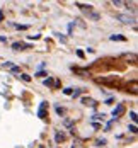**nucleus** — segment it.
<instances>
[{
  "label": "nucleus",
  "instance_id": "12",
  "mask_svg": "<svg viewBox=\"0 0 138 148\" xmlns=\"http://www.w3.org/2000/svg\"><path fill=\"white\" fill-rule=\"evenodd\" d=\"M87 17H89V19H92V21H99V14H97V12H94V10L87 12Z\"/></svg>",
  "mask_w": 138,
  "mask_h": 148
},
{
  "label": "nucleus",
  "instance_id": "24",
  "mask_svg": "<svg viewBox=\"0 0 138 148\" xmlns=\"http://www.w3.org/2000/svg\"><path fill=\"white\" fill-rule=\"evenodd\" d=\"M80 92H82L80 89H75V90H73V94H72V97H73V99H75V97H78V95H80Z\"/></svg>",
  "mask_w": 138,
  "mask_h": 148
},
{
  "label": "nucleus",
  "instance_id": "23",
  "mask_svg": "<svg viewBox=\"0 0 138 148\" xmlns=\"http://www.w3.org/2000/svg\"><path fill=\"white\" fill-rule=\"evenodd\" d=\"M14 65L10 63V61H7V63H2V68H12Z\"/></svg>",
  "mask_w": 138,
  "mask_h": 148
},
{
  "label": "nucleus",
  "instance_id": "9",
  "mask_svg": "<svg viewBox=\"0 0 138 148\" xmlns=\"http://www.w3.org/2000/svg\"><path fill=\"white\" fill-rule=\"evenodd\" d=\"M80 101H82L84 106H92V107H95V106H97V102H95L94 99H91V97H82Z\"/></svg>",
  "mask_w": 138,
  "mask_h": 148
},
{
  "label": "nucleus",
  "instance_id": "29",
  "mask_svg": "<svg viewBox=\"0 0 138 148\" xmlns=\"http://www.w3.org/2000/svg\"><path fill=\"white\" fill-rule=\"evenodd\" d=\"M29 38L31 39H39V34H31Z\"/></svg>",
  "mask_w": 138,
  "mask_h": 148
},
{
  "label": "nucleus",
  "instance_id": "20",
  "mask_svg": "<svg viewBox=\"0 0 138 148\" xmlns=\"http://www.w3.org/2000/svg\"><path fill=\"white\" fill-rule=\"evenodd\" d=\"M63 94H65V95H72V94H73V89H72V87H68V89H63Z\"/></svg>",
  "mask_w": 138,
  "mask_h": 148
},
{
  "label": "nucleus",
  "instance_id": "2",
  "mask_svg": "<svg viewBox=\"0 0 138 148\" xmlns=\"http://www.w3.org/2000/svg\"><path fill=\"white\" fill-rule=\"evenodd\" d=\"M116 19H118L119 22H123V24H133V26H135V21H137L133 15H128V14H118Z\"/></svg>",
  "mask_w": 138,
  "mask_h": 148
},
{
  "label": "nucleus",
  "instance_id": "33",
  "mask_svg": "<svg viewBox=\"0 0 138 148\" xmlns=\"http://www.w3.org/2000/svg\"><path fill=\"white\" fill-rule=\"evenodd\" d=\"M5 41H7V38H2L0 36V43H5Z\"/></svg>",
  "mask_w": 138,
  "mask_h": 148
},
{
  "label": "nucleus",
  "instance_id": "14",
  "mask_svg": "<svg viewBox=\"0 0 138 148\" xmlns=\"http://www.w3.org/2000/svg\"><path fill=\"white\" fill-rule=\"evenodd\" d=\"M14 27L15 29H19V31H27L29 29V26H26V24H15Z\"/></svg>",
  "mask_w": 138,
  "mask_h": 148
},
{
  "label": "nucleus",
  "instance_id": "28",
  "mask_svg": "<svg viewBox=\"0 0 138 148\" xmlns=\"http://www.w3.org/2000/svg\"><path fill=\"white\" fill-rule=\"evenodd\" d=\"M77 21V24H78V26H80V27H85V24H84V22H82V19H75Z\"/></svg>",
  "mask_w": 138,
  "mask_h": 148
},
{
  "label": "nucleus",
  "instance_id": "6",
  "mask_svg": "<svg viewBox=\"0 0 138 148\" xmlns=\"http://www.w3.org/2000/svg\"><path fill=\"white\" fill-rule=\"evenodd\" d=\"M73 70H75V73H78L80 77H91L92 75L89 68H75V66H73Z\"/></svg>",
  "mask_w": 138,
  "mask_h": 148
},
{
  "label": "nucleus",
  "instance_id": "1",
  "mask_svg": "<svg viewBox=\"0 0 138 148\" xmlns=\"http://www.w3.org/2000/svg\"><path fill=\"white\" fill-rule=\"evenodd\" d=\"M97 84H106V85H116L118 75H102V77H95L94 78Z\"/></svg>",
  "mask_w": 138,
  "mask_h": 148
},
{
  "label": "nucleus",
  "instance_id": "16",
  "mask_svg": "<svg viewBox=\"0 0 138 148\" xmlns=\"http://www.w3.org/2000/svg\"><path fill=\"white\" fill-rule=\"evenodd\" d=\"M55 109H56V114H58V116H63V114H65V107H61V106H56Z\"/></svg>",
  "mask_w": 138,
  "mask_h": 148
},
{
  "label": "nucleus",
  "instance_id": "4",
  "mask_svg": "<svg viewBox=\"0 0 138 148\" xmlns=\"http://www.w3.org/2000/svg\"><path fill=\"white\" fill-rule=\"evenodd\" d=\"M124 111H126V109H124V104H118V106L114 107V111H113V116H114V119H118L123 112H124Z\"/></svg>",
  "mask_w": 138,
  "mask_h": 148
},
{
  "label": "nucleus",
  "instance_id": "8",
  "mask_svg": "<svg viewBox=\"0 0 138 148\" xmlns=\"http://www.w3.org/2000/svg\"><path fill=\"white\" fill-rule=\"evenodd\" d=\"M121 58H123V60H128L130 63H137V60H138L135 53H124V55H123Z\"/></svg>",
  "mask_w": 138,
  "mask_h": 148
},
{
  "label": "nucleus",
  "instance_id": "26",
  "mask_svg": "<svg viewBox=\"0 0 138 148\" xmlns=\"http://www.w3.org/2000/svg\"><path fill=\"white\" fill-rule=\"evenodd\" d=\"M46 75H48L46 72H38V73L34 75V77H39V78H43V77H46Z\"/></svg>",
  "mask_w": 138,
  "mask_h": 148
},
{
  "label": "nucleus",
  "instance_id": "25",
  "mask_svg": "<svg viewBox=\"0 0 138 148\" xmlns=\"http://www.w3.org/2000/svg\"><path fill=\"white\" fill-rule=\"evenodd\" d=\"M10 72H12V73H21V68H19V66H12Z\"/></svg>",
  "mask_w": 138,
  "mask_h": 148
},
{
  "label": "nucleus",
  "instance_id": "10",
  "mask_svg": "<svg viewBox=\"0 0 138 148\" xmlns=\"http://www.w3.org/2000/svg\"><path fill=\"white\" fill-rule=\"evenodd\" d=\"M75 5L78 7V9H82V10H85V12H91V10H92V5H87V3H80V2H77Z\"/></svg>",
  "mask_w": 138,
  "mask_h": 148
},
{
  "label": "nucleus",
  "instance_id": "3",
  "mask_svg": "<svg viewBox=\"0 0 138 148\" xmlns=\"http://www.w3.org/2000/svg\"><path fill=\"white\" fill-rule=\"evenodd\" d=\"M46 107H48V102H41V106H39V109H38V118L39 119H46Z\"/></svg>",
  "mask_w": 138,
  "mask_h": 148
},
{
  "label": "nucleus",
  "instance_id": "21",
  "mask_svg": "<svg viewBox=\"0 0 138 148\" xmlns=\"http://www.w3.org/2000/svg\"><path fill=\"white\" fill-rule=\"evenodd\" d=\"M102 118H104V114H94L92 116V121L95 123V121H99V119H102Z\"/></svg>",
  "mask_w": 138,
  "mask_h": 148
},
{
  "label": "nucleus",
  "instance_id": "5",
  "mask_svg": "<svg viewBox=\"0 0 138 148\" xmlns=\"http://www.w3.org/2000/svg\"><path fill=\"white\" fill-rule=\"evenodd\" d=\"M126 92H131L133 95H137V94H138V85H137V82H135V80H133L131 84H128V85H126Z\"/></svg>",
  "mask_w": 138,
  "mask_h": 148
},
{
  "label": "nucleus",
  "instance_id": "17",
  "mask_svg": "<svg viewBox=\"0 0 138 148\" xmlns=\"http://www.w3.org/2000/svg\"><path fill=\"white\" fill-rule=\"evenodd\" d=\"M43 84H45L46 87H53V78H49V77H48V78H45V82H43Z\"/></svg>",
  "mask_w": 138,
  "mask_h": 148
},
{
  "label": "nucleus",
  "instance_id": "34",
  "mask_svg": "<svg viewBox=\"0 0 138 148\" xmlns=\"http://www.w3.org/2000/svg\"><path fill=\"white\" fill-rule=\"evenodd\" d=\"M72 148H73V147H72Z\"/></svg>",
  "mask_w": 138,
  "mask_h": 148
},
{
  "label": "nucleus",
  "instance_id": "22",
  "mask_svg": "<svg viewBox=\"0 0 138 148\" xmlns=\"http://www.w3.org/2000/svg\"><path fill=\"white\" fill-rule=\"evenodd\" d=\"M128 130H130V131H131L133 134H135V133L138 131V130H137V124H130V126H128Z\"/></svg>",
  "mask_w": 138,
  "mask_h": 148
},
{
  "label": "nucleus",
  "instance_id": "11",
  "mask_svg": "<svg viewBox=\"0 0 138 148\" xmlns=\"http://www.w3.org/2000/svg\"><path fill=\"white\" fill-rule=\"evenodd\" d=\"M63 140H65V134H63V133H60V131H58V133L55 134V143H61Z\"/></svg>",
  "mask_w": 138,
  "mask_h": 148
},
{
  "label": "nucleus",
  "instance_id": "13",
  "mask_svg": "<svg viewBox=\"0 0 138 148\" xmlns=\"http://www.w3.org/2000/svg\"><path fill=\"white\" fill-rule=\"evenodd\" d=\"M109 39H111V41H126V38H124V36H118V34H113Z\"/></svg>",
  "mask_w": 138,
  "mask_h": 148
},
{
  "label": "nucleus",
  "instance_id": "31",
  "mask_svg": "<svg viewBox=\"0 0 138 148\" xmlns=\"http://www.w3.org/2000/svg\"><path fill=\"white\" fill-rule=\"evenodd\" d=\"M104 143H106V140H97V145H99V147H101V145H104Z\"/></svg>",
  "mask_w": 138,
  "mask_h": 148
},
{
  "label": "nucleus",
  "instance_id": "15",
  "mask_svg": "<svg viewBox=\"0 0 138 148\" xmlns=\"http://www.w3.org/2000/svg\"><path fill=\"white\" fill-rule=\"evenodd\" d=\"M17 77H19V78H22L24 82H31V80H32V78H31L27 73H21V75H17Z\"/></svg>",
  "mask_w": 138,
  "mask_h": 148
},
{
  "label": "nucleus",
  "instance_id": "18",
  "mask_svg": "<svg viewBox=\"0 0 138 148\" xmlns=\"http://www.w3.org/2000/svg\"><path fill=\"white\" fill-rule=\"evenodd\" d=\"M113 5H114V7H121V5H126V2H121V0H114V2H113Z\"/></svg>",
  "mask_w": 138,
  "mask_h": 148
},
{
  "label": "nucleus",
  "instance_id": "7",
  "mask_svg": "<svg viewBox=\"0 0 138 148\" xmlns=\"http://www.w3.org/2000/svg\"><path fill=\"white\" fill-rule=\"evenodd\" d=\"M26 48H29V45H26V43H21V41H17L12 45V49L14 51H22V49H26Z\"/></svg>",
  "mask_w": 138,
  "mask_h": 148
},
{
  "label": "nucleus",
  "instance_id": "30",
  "mask_svg": "<svg viewBox=\"0 0 138 148\" xmlns=\"http://www.w3.org/2000/svg\"><path fill=\"white\" fill-rule=\"evenodd\" d=\"M3 17H5V14H3V10H0V22H3Z\"/></svg>",
  "mask_w": 138,
  "mask_h": 148
},
{
  "label": "nucleus",
  "instance_id": "19",
  "mask_svg": "<svg viewBox=\"0 0 138 148\" xmlns=\"http://www.w3.org/2000/svg\"><path fill=\"white\" fill-rule=\"evenodd\" d=\"M130 118H131V121H133V124H137V112H135V111L130 112Z\"/></svg>",
  "mask_w": 138,
  "mask_h": 148
},
{
  "label": "nucleus",
  "instance_id": "27",
  "mask_svg": "<svg viewBox=\"0 0 138 148\" xmlns=\"http://www.w3.org/2000/svg\"><path fill=\"white\" fill-rule=\"evenodd\" d=\"M77 56H78V58H84L85 55H84V51H80V49H77Z\"/></svg>",
  "mask_w": 138,
  "mask_h": 148
},
{
  "label": "nucleus",
  "instance_id": "32",
  "mask_svg": "<svg viewBox=\"0 0 138 148\" xmlns=\"http://www.w3.org/2000/svg\"><path fill=\"white\" fill-rule=\"evenodd\" d=\"M113 102H114V99H113V97H109V99L106 101V104H113Z\"/></svg>",
  "mask_w": 138,
  "mask_h": 148
}]
</instances>
